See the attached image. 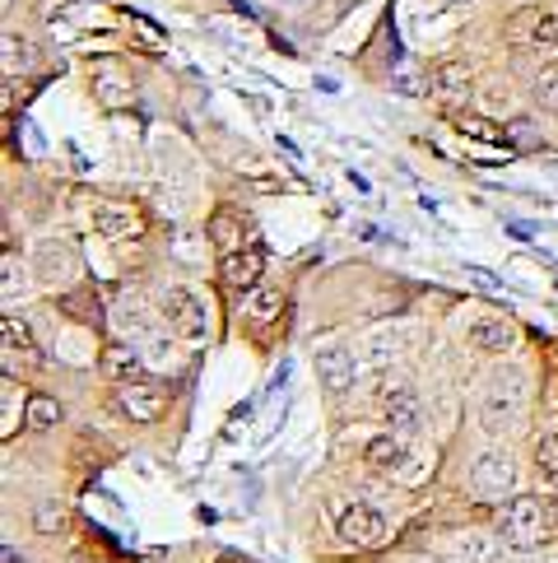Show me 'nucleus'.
Segmentation results:
<instances>
[{"label":"nucleus","instance_id":"6ab92c4d","mask_svg":"<svg viewBox=\"0 0 558 563\" xmlns=\"http://www.w3.org/2000/svg\"><path fill=\"white\" fill-rule=\"evenodd\" d=\"M279 308H284L279 289H247L243 303H237V312H243V321H252V327H266V321H275Z\"/></svg>","mask_w":558,"mask_h":563},{"label":"nucleus","instance_id":"f3484780","mask_svg":"<svg viewBox=\"0 0 558 563\" xmlns=\"http://www.w3.org/2000/svg\"><path fill=\"white\" fill-rule=\"evenodd\" d=\"M470 345L484 354H507L516 345V331L498 317H480V321H470Z\"/></svg>","mask_w":558,"mask_h":563},{"label":"nucleus","instance_id":"aec40b11","mask_svg":"<svg viewBox=\"0 0 558 563\" xmlns=\"http://www.w3.org/2000/svg\"><path fill=\"white\" fill-rule=\"evenodd\" d=\"M112 321H116L122 331H135L140 340H149V335H154V312H149L145 303H140V298H131V294L112 308Z\"/></svg>","mask_w":558,"mask_h":563},{"label":"nucleus","instance_id":"9d476101","mask_svg":"<svg viewBox=\"0 0 558 563\" xmlns=\"http://www.w3.org/2000/svg\"><path fill=\"white\" fill-rule=\"evenodd\" d=\"M312 364H316V377H322V387L331 396H345L354 382H358V358H354L349 345H341V340H331V345L316 350Z\"/></svg>","mask_w":558,"mask_h":563},{"label":"nucleus","instance_id":"f8f14e48","mask_svg":"<svg viewBox=\"0 0 558 563\" xmlns=\"http://www.w3.org/2000/svg\"><path fill=\"white\" fill-rule=\"evenodd\" d=\"M261 275H266V252L261 247H243V252H228L224 261H219V279H224L233 294L256 289Z\"/></svg>","mask_w":558,"mask_h":563},{"label":"nucleus","instance_id":"412c9836","mask_svg":"<svg viewBox=\"0 0 558 563\" xmlns=\"http://www.w3.org/2000/svg\"><path fill=\"white\" fill-rule=\"evenodd\" d=\"M456 559L461 563H493L498 559V540L489 531H466L456 536Z\"/></svg>","mask_w":558,"mask_h":563},{"label":"nucleus","instance_id":"39448f33","mask_svg":"<svg viewBox=\"0 0 558 563\" xmlns=\"http://www.w3.org/2000/svg\"><path fill=\"white\" fill-rule=\"evenodd\" d=\"M516 485V461L507 448H489L475 456V466H470V494L480 498V503H503Z\"/></svg>","mask_w":558,"mask_h":563},{"label":"nucleus","instance_id":"2f4dec72","mask_svg":"<svg viewBox=\"0 0 558 563\" xmlns=\"http://www.w3.org/2000/svg\"><path fill=\"white\" fill-rule=\"evenodd\" d=\"M284 5H293V10H298V5H308V0H284Z\"/></svg>","mask_w":558,"mask_h":563},{"label":"nucleus","instance_id":"c756f323","mask_svg":"<svg viewBox=\"0 0 558 563\" xmlns=\"http://www.w3.org/2000/svg\"><path fill=\"white\" fill-rule=\"evenodd\" d=\"M456 126L466 135H480V140H503V131H493L489 122H475V117H456Z\"/></svg>","mask_w":558,"mask_h":563},{"label":"nucleus","instance_id":"473e14b6","mask_svg":"<svg viewBox=\"0 0 558 563\" xmlns=\"http://www.w3.org/2000/svg\"><path fill=\"white\" fill-rule=\"evenodd\" d=\"M451 5H470V0H451Z\"/></svg>","mask_w":558,"mask_h":563},{"label":"nucleus","instance_id":"6e6552de","mask_svg":"<svg viewBox=\"0 0 558 563\" xmlns=\"http://www.w3.org/2000/svg\"><path fill=\"white\" fill-rule=\"evenodd\" d=\"M341 536L354 550H382L391 540V521L372 503H345L341 508Z\"/></svg>","mask_w":558,"mask_h":563},{"label":"nucleus","instance_id":"a878e982","mask_svg":"<svg viewBox=\"0 0 558 563\" xmlns=\"http://www.w3.org/2000/svg\"><path fill=\"white\" fill-rule=\"evenodd\" d=\"M98 98H103L108 108H122V103H131V89H116L112 75H98Z\"/></svg>","mask_w":558,"mask_h":563},{"label":"nucleus","instance_id":"a211bd4d","mask_svg":"<svg viewBox=\"0 0 558 563\" xmlns=\"http://www.w3.org/2000/svg\"><path fill=\"white\" fill-rule=\"evenodd\" d=\"M387 424L395 433H418V424H424V415H418V396L414 391H391L387 396Z\"/></svg>","mask_w":558,"mask_h":563},{"label":"nucleus","instance_id":"1a4fd4ad","mask_svg":"<svg viewBox=\"0 0 558 563\" xmlns=\"http://www.w3.org/2000/svg\"><path fill=\"white\" fill-rule=\"evenodd\" d=\"M507 37L516 47H535V52H549L558 47V14L540 10V5H526L507 19Z\"/></svg>","mask_w":558,"mask_h":563},{"label":"nucleus","instance_id":"f03ea898","mask_svg":"<svg viewBox=\"0 0 558 563\" xmlns=\"http://www.w3.org/2000/svg\"><path fill=\"white\" fill-rule=\"evenodd\" d=\"M364 461L372 471H382V475H395L401 485H418L428 471H433V452H418L414 442L405 433H382V438H372L368 448H364Z\"/></svg>","mask_w":558,"mask_h":563},{"label":"nucleus","instance_id":"4468645a","mask_svg":"<svg viewBox=\"0 0 558 563\" xmlns=\"http://www.w3.org/2000/svg\"><path fill=\"white\" fill-rule=\"evenodd\" d=\"M5 368L14 373V364L24 368V373H33V368H43V350L33 345V335H29V327L19 317H5Z\"/></svg>","mask_w":558,"mask_h":563},{"label":"nucleus","instance_id":"2eb2a0df","mask_svg":"<svg viewBox=\"0 0 558 563\" xmlns=\"http://www.w3.org/2000/svg\"><path fill=\"white\" fill-rule=\"evenodd\" d=\"M140 368H145V358H140V350H131V340H108L103 354H98V373L108 382L140 377Z\"/></svg>","mask_w":558,"mask_h":563},{"label":"nucleus","instance_id":"20e7f679","mask_svg":"<svg viewBox=\"0 0 558 563\" xmlns=\"http://www.w3.org/2000/svg\"><path fill=\"white\" fill-rule=\"evenodd\" d=\"M158 317H164L168 331L182 335V340H205V335H210L205 298L196 294L191 285H168L164 294H158Z\"/></svg>","mask_w":558,"mask_h":563},{"label":"nucleus","instance_id":"7ed1b4c3","mask_svg":"<svg viewBox=\"0 0 558 563\" xmlns=\"http://www.w3.org/2000/svg\"><path fill=\"white\" fill-rule=\"evenodd\" d=\"M498 531H503L507 545L516 550H535L540 540H549V503L545 498H535V494H516L507 498V508H503V521H498Z\"/></svg>","mask_w":558,"mask_h":563},{"label":"nucleus","instance_id":"f257e3e1","mask_svg":"<svg viewBox=\"0 0 558 563\" xmlns=\"http://www.w3.org/2000/svg\"><path fill=\"white\" fill-rule=\"evenodd\" d=\"M526 410V373L522 368H503L489 377V387L480 396V424L489 438H503L516 429V419Z\"/></svg>","mask_w":558,"mask_h":563},{"label":"nucleus","instance_id":"cd10ccee","mask_svg":"<svg viewBox=\"0 0 558 563\" xmlns=\"http://www.w3.org/2000/svg\"><path fill=\"white\" fill-rule=\"evenodd\" d=\"M0 275H5V303H14L19 294H24V275H19V261L5 256V266H0Z\"/></svg>","mask_w":558,"mask_h":563},{"label":"nucleus","instance_id":"9b49d317","mask_svg":"<svg viewBox=\"0 0 558 563\" xmlns=\"http://www.w3.org/2000/svg\"><path fill=\"white\" fill-rule=\"evenodd\" d=\"M428 93H433V103H443V108H466L470 103V93H475V79H470V66L466 62H437L428 70Z\"/></svg>","mask_w":558,"mask_h":563},{"label":"nucleus","instance_id":"423d86ee","mask_svg":"<svg viewBox=\"0 0 558 563\" xmlns=\"http://www.w3.org/2000/svg\"><path fill=\"white\" fill-rule=\"evenodd\" d=\"M112 406H116V415H122V419H131V424H154V419H164L168 396L149 377H126V382H116Z\"/></svg>","mask_w":558,"mask_h":563},{"label":"nucleus","instance_id":"393cba45","mask_svg":"<svg viewBox=\"0 0 558 563\" xmlns=\"http://www.w3.org/2000/svg\"><path fill=\"white\" fill-rule=\"evenodd\" d=\"M391 354H395V340H387V331L368 335V368H387Z\"/></svg>","mask_w":558,"mask_h":563},{"label":"nucleus","instance_id":"7c9ffc66","mask_svg":"<svg viewBox=\"0 0 558 563\" xmlns=\"http://www.w3.org/2000/svg\"><path fill=\"white\" fill-rule=\"evenodd\" d=\"M214 563H252V559H237V554H224V559H214Z\"/></svg>","mask_w":558,"mask_h":563},{"label":"nucleus","instance_id":"ddd939ff","mask_svg":"<svg viewBox=\"0 0 558 563\" xmlns=\"http://www.w3.org/2000/svg\"><path fill=\"white\" fill-rule=\"evenodd\" d=\"M33 275H37V285H47V289H56V285H70V275H75V252L66 247V243H37V252H33Z\"/></svg>","mask_w":558,"mask_h":563},{"label":"nucleus","instance_id":"0eeeda50","mask_svg":"<svg viewBox=\"0 0 558 563\" xmlns=\"http://www.w3.org/2000/svg\"><path fill=\"white\" fill-rule=\"evenodd\" d=\"M89 219L108 243H135V238H145V229H149L135 206H126V200H103V196L89 200Z\"/></svg>","mask_w":558,"mask_h":563},{"label":"nucleus","instance_id":"bb28decb","mask_svg":"<svg viewBox=\"0 0 558 563\" xmlns=\"http://www.w3.org/2000/svg\"><path fill=\"white\" fill-rule=\"evenodd\" d=\"M0 396H5V424H0V438H14V410H19V400H14V382L10 377L0 382ZM24 415H29V406H24Z\"/></svg>","mask_w":558,"mask_h":563},{"label":"nucleus","instance_id":"5701e85b","mask_svg":"<svg viewBox=\"0 0 558 563\" xmlns=\"http://www.w3.org/2000/svg\"><path fill=\"white\" fill-rule=\"evenodd\" d=\"M24 406H29V419H24V424L29 429H37V433H47V429H56V424H62V400H56V396H29L24 400Z\"/></svg>","mask_w":558,"mask_h":563},{"label":"nucleus","instance_id":"dca6fc26","mask_svg":"<svg viewBox=\"0 0 558 563\" xmlns=\"http://www.w3.org/2000/svg\"><path fill=\"white\" fill-rule=\"evenodd\" d=\"M205 238H210V243L219 247V252H243V238H247V219L243 214H237V210H214V219H210V224H205Z\"/></svg>","mask_w":558,"mask_h":563},{"label":"nucleus","instance_id":"c85d7f7f","mask_svg":"<svg viewBox=\"0 0 558 563\" xmlns=\"http://www.w3.org/2000/svg\"><path fill=\"white\" fill-rule=\"evenodd\" d=\"M33 527L43 531V536L62 531V508H52V503H43V508H37V517H33Z\"/></svg>","mask_w":558,"mask_h":563},{"label":"nucleus","instance_id":"b1692460","mask_svg":"<svg viewBox=\"0 0 558 563\" xmlns=\"http://www.w3.org/2000/svg\"><path fill=\"white\" fill-rule=\"evenodd\" d=\"M535 98H540L545 112H558V66L540 70V79H535Z\"/></svg>","mask_w":558,"mask_h":563},{"label":"nucleus","instance_id":"4be33fe9","mask_svg":"<svg viewBox=\"0 0 558 563\" xmlns=\"http://www.w3.org/2000/svg\"><path fill=\"white\" fill-rule=\"evenodd\" d=\"M535 475H540L549 489H558V429H545L535 438Z\"/></svg>","mask_w":558,"mask_h":563}]
</instances>
